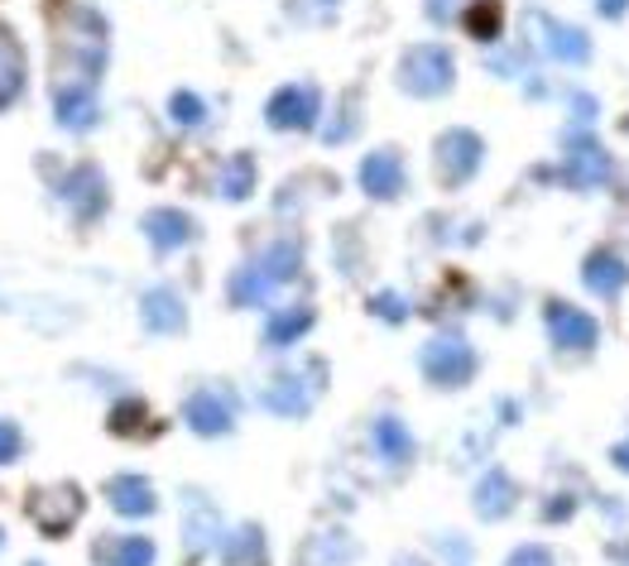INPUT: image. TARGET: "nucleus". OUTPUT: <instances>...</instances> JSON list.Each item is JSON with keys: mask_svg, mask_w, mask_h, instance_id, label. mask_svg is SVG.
I'll return each instance as SVG.
<instances>
[{"mask_svg": "<svg viewBox=\"0 0 629 566\" xmlns=\"http://www.w3.org/2000/svg\"><path fill=\"white\" fill-rule=\"evenodd\" d=\"M102 63H106V24H102V15L87 10V5L68 10V20L58 24V44H54L58 87H92Z\"/></svg>", "mask_w": 629, "mask_h": 566, "instance_id": "f257e3e1", "label": "nucleus"}, {"mask_svg": "<svg viewBox=\"0 0 629 566\" xmlns=\"http://www.w3.org/2000/svg\"><path fill=\"white\" fill-rule=\"evenodd\" d=\"M294 269H298V240H280V245H270L260 260L240 264V269L232 274V303L236 308L264 303L274 288L294 279Z\"/></svg>", "mask_w": 629, "mask_h": 566, "instance_id": "f03ea898", "label": "nucleus"}, {"mask_svg": "<svg viewBox=\"0 0 629 566\" xmlns=\"http://www.w3.org/2000/svg\"><path fill=\"white\" fill-rule=\"evenodd\" d=\"M456 82V63L442 44H414L399 63V87L408 96H442Z\"/></svg>", "mask_w": 629, "mask_h": 566, "instance_id": "7ed1b4c3", "label": "nucleus"}, {"mask_svg": "<svg viewBox=\"0 0 629 566\" xmlns=\"http://www.w3.org/2000/svg\"><path fill=\"white\" fill-rule=\"evenodd\" d=\"M423 375L438 384V389H462L476 375V351H471L462 336H432L423 346Z\"/></svg>", "mask_w": 629, "mask_h": 566, "instance_id": "20e7f679", "label": "nucleus"}, {"mask_svg": "<svg viewBox=\"0 0 629 566\" xmlns=\"http://www.w3.org/2000/svg\"><path fill=\"white\" fill-rule=\"evenodd\" d=\"M480 159H486V144H480L476 130H447V135L438 140V178L447 188L471 183Z\"/></svg>", "mask_w": 629, "mask_h": 566, "instance_id": "39448f33", "label": "nucleus"}, {"mask_svg": "<svg viewBox=\"0 0 629 566\" xmlns=\"http://www.w3.org/2000/svg\"><path fill=\"white\" fill-rule=\"evenodd\" d=\"M318 384H322V365H308L304 375H280L270 380V389L260 394V404L280 418H304L312 399H318Z\"/></svg>", "mask_w": 629, "mask_h": 566, "instance_id": "423d86ee", "label": "nucleus"}, {"mask_svg": "<svg viewBox=\"0 0 629 566\" xmlns=\"http://www.w3.org/2000/svg\"><path fill=\"white\" fill-rule=\"evenodd\" d=\"M322 111V96L318 87H308V82H294V87H280L270 96V106H264V120H270L274 130H308L312 120Z\"/></svg>", "mask_w": 629, "mask_h": 566, "instance_id": "0eeeda50", "label": "nucleus"}, {"mask_svg": "<svg viewBox=\"0 0 629 566\" xmlns=\"http://www.w3.org/2000/svg\"><path fill=\"white\" fill-rule=\"evenodd\" d=\"M78 514H82L78 485H48V490H34L29 495V519L39 523L48 538L68 533V528L78 523Z\"/></svg>", "mask_w": 629, "mask_h": 566, "instance_id": "6e6552de", "label": "nucleus"}, {"mask_svg": "<svg viewBox=\"0 0 629 566\" xmlns=\"http://www.w3.org/2000/svg\"><path fill=\"white\" fill-rule=\"evenodd\" d=\"M606 173H610V154L601 149L596 140L577 135L572 149L562 154V183L567 188H596V183H606Z\"/></svg>", "mask_w": 629, "mask_h": 566, "instance_id": "1a4fd4ad", "label": "nucleus"}, {"mask_svg": "<svg viewBox=\"0 0 629 566\" xmlns=\"http://www.w3.org/2000/svg\"><path fill=\"white\" fill-rule=\"evenodd\" d=\"M548 332H553V341H558L562 351H591V346L601 341L596 317L582 312V308H567V303L548 308Z\"/></svg>", "mask_w": 629, "mask_h": 566, "instance_id": "9d476101", "label": "nucleus"}, {"mask_svg": "<svg viewBox=\"0 0 629 566\" xmlns=\"http://www.w3.org/2000/svg\"><path fill=\"white\" fill-rule=\"evenodd\" d=\"M183 418H188V427L198 432V437H226L236 423V413H232V399L226 394H216V389H198L192 399L183 404Z\"/></svg>", "mask_w": 629, "mask_h": 566, "instance_id": "9b49d317", "label": "nucleus"}, {"mask_svg": "<svg viewBox=\"0 0 629 566\" xmlns=\"http://www.w3.org/2000/svg\"><path fill=\"white\" fill-rule=\"evenodd\" d=\"M360 188L370 192V197H380V202H390L404 192V164H399V154L394 149H375L360 159Z\"/></svg>", "mask_w": 629, "mask_h": 566, "instance_id": "f8f14e48", "label": "nucleus"}, {"mask_svg": "<svg viewBox=\"0 0 629 566\" xmlns=\"http://www.w3.org/2000/svg\"><path fill=\"white\" fill-rule=\"evenodd\" d=\"M58 192H63V202L82 216V221H92V216L106 207V183H102V173H96L92 164L72 168V173L63 178V188H58Z\"/></svg>", "mask_w": 629, "mask_h": 566, "instance_id": "ddd939ff", "label": "nucleus"}, {"mask_svg": "<svg viewBox=\"0 0 629 566\" xmlns=\"http://www.w3.org/2000/svg\"><path fill=\"white\" fill-rule=\"evenodd\" d=\"M144 236H150V245L159 250V255H168V250H183L192 240V221L178 207H154L144 212Z\"/></svg>", "mask_w": 629, "mask_h": 566, "instance_id": "4468645a", "label": "nucleus"}, {"mask_svg": "<svg viewBox=\"0 0 629 566\" xmlns=\"http://www.w3.org/2000/svg\"><path fill=\"white\" fill-rule=\"evenodd\" d=\"M54 111L63 130H92L96 125V87H58L54 92Z\"/></svg>", "mask_w": 629, "mask_h": 566, "instance_id": "2eb2a0df", "label": "nucleus"}, {"mask_svg": "<svg viewBox=\"0 0 629 566\" xmlns=\"http://www.w3.org/2000/svg\"><path fill=\"white\" fill-rule=\"evenodd\" d=\"M514 499H519L514 480L505 475L500 466H490V471L480 475V485H476V514L480 519H505V514L514 509Z\"/></svg>", "mask_w": 629, "mask_h": 566, "instance_id": "dca6fc26", "label": "nucleus"}, {"mask_svg": "<svg viewBox=\"0 0 629 566\" xmlns=\"http://www.w3.org/2000/svg\"><path fill=\"white\" fill-rule=\"evenodd\" d=\"M106 499H111L116 514H126V519H144V514H154V485L140 475H116L111 485H106Z\"/></svg>", "mask_w": 629, "mask_h": 566, "instance_id": "f3484780", "label": "nucleus"}, {"mask_svg": "<svg viewBox=\"0 0 629 566\" xmlns=\"http://www.w3.org/2000/svg\"><path fill=\"white\" fill-rule=\"evenodd\" d=\"M538 29H543V48H548L553 58H562V63H586L591 58V39L582 29H572V24H558V20L538 15Z\"/></svg>", "mask_w": 629, "mask_h": 566, "instance_id": "a211bd4d", "label": "nucleus"}, {"mask_svg": "<svg viewBox=\"0 0 629 566\" xmlns=\"http://www.w3.org/2000/svg\"><path fill=\"white\" fill-rule=\"evenodd\" d=\"M140 317L150 332H178L183 327V298H178L174 288H150V293L140 298Z\"/></svg>", "mask_w": 629, "mask_h": 566, "instance_id": "6ab92c4d", "label": "nucleus"}, {"mask_svg": "<svg viewBox=\"0 0 629 566\" xmlns=\"http://www.w3.org/2000/svg\"><path fill=\"white\" fill-rule=\"evenodd\" d=\"M24 92V48L15 34L0 24V111Z\"/></svg>", "mask_w": 629, "mask_h": 566, "instance_id": "aec40b11", "label": "nucleus"}, {"mask_svg": "<svg viewBox=\"0 0 629 566\" xmlns=\"http://www.w3.org/2000/svg\"><path fill=\"white\" fill-rule=\"evenodd\" d=\"M92 557L102 566H154V543L150 538H102Z\"/></svg>", "mask_w": 629, "mask_h": 566, "instance_id": "412c9836", "label": "nucleus"}, {"mask_svg": "<svg viewBox=\"0 0 629 566\" xmlns=\"http://www.w3.org/2000/svg\"><path fill=\"white\" fill-rule=\"evenodd\" d=\"M222 566H270V552H264V533L260 528H236L222 547Z\"/></svg>", "mask_w": 629, "mask_h": 566, "instance_id": "4be33fe9", "label": "nucleus"}, {"mask_svg": "<svg viewBox=\"0 0 629 566\" xmlns=\"http://www.w3.org/2000/svg\"><path fill=\"white\" fill-rule=\"evenodd\" d=\"M629 284V264L615 260V255H591L586 260V288L601 298H615L620 288Z\"/></svg>", "mask_w": 629, "mask_h": 566, "instance_id": "5701e85b", "label": "nucleus"}, {"mask_svg": "<svg viewBox=\"0 0 629 566\" xmlns=\"http://www.w3.org/2000/svg\"><path fill=\"white\" fill-rule=\"evenodd\" d=\"M370 437H375V451H380L390 466H404L408 456H414V437H408V427L399 423V418H380Z\"/></svg>", "mask_w": 629, "mask_h": 566, "instance_id": "b1692460", "label": "nucleus"}, {"mask_svg": "<svg viewBox=\"0 0 629 566\" xmlns=\"http://www.w3.org/2000/svg\"><path fill=\"white\" fill-rule=\"evenodd\" d=\"M308 327H312V308H280L270 317V327H264V341H270V346H294Z\"/></svg>", "mask_w": 629, "mask_h": 566, "instance_id": "393cba45", "label": "nucleus"}, {"mask_svg": "<svg viewBox=\"0 0 629 566\" xmlns=\"http://www.w3.org/2000/svg\"><path fill=\"white\" fill-rule=\"evenodd\" d=\"M250 188H256V159H250V154H236V159L222 168V197L226 202H246Z\"/></svg>", "mask_w": 629, "mask_h": 566, "instance_id": "a878e982", "label": "nucleus"}, {"mask_svg": "<svg viewBox=\"0 0 629 566\" xmlns=\"http://www.w3.org/2000/svg\"><path fill=\"white\" fill-rule=\"evenodd\" d=\"M466 29L476 34V39H490V34L500 29V0H476V10L466 15Z\"/></svg>", "mask_w": 629, "mask_h": 566, "instance_id": "bb28decb", "label": "nucleus"}, {"mask_svg": "<svg viewBox=\"0 0 629 566\" xmlns=\"http://www.w3.org/2000/svg\"><path fill=\"white\" fill-rule=\"evenodd\" d=\"M168 111H174L178 125H202V120H207V106H202V96H192V92L168 96Z\"/></svg>", "mask_w": 629, "mask_h": 566, "instance_id": "cd10ccee", "label": "nucleus"}, {"mask_svg": "<svg viewBox=\"0 0 629 566\" xmlns=\"http://www.w3.org/2000/svg\"><path fill=\"white\" fill-rule=\"evenodd\" d=\"M188 543L198 547V552L216 543V514H212V509H202V504H198V509H192V523H188Z\"/></svg>", "mask_w": 629, "mask_h": 566, "instance_id": "c85d7f7f", "label": "nucleus"}, {"mask_svg": "<svg viewBox=\"0 0 629 566\" xmlns=\"http://www.w3.org/2000/svg\"><path fill=\"white\" fill-rule=\"evenodd\" d=\"M370 312H380L384 322H404V317H408V303H404L399 293H375V298H370Z\"/></svg>", "mask_w": 629, "mask_h": 566, "instance_id": "c756f323", "label": "nucleus"}, {"mask_svg": "<svg viewBox=\"0 0 629 566\" xmlns=\"http://www.w3.org/2000/svg\"><path fill=\"white\" fill-rule=\"evenodd\" d=\"M505 566H558V562H553V552H548V547L524 543L519 552H510V562H505Z\"/></svg>", "mask_w": 629, "mask_h": 566, "instance_id": "7c9ffc66", "label": "nucleus"}, {"mask_svg": "<svg viewBox=\"0 0 629 566\" xmlns=\"http://www.w3.org/2000/svg\"><path fill=\"white\" fill-rule=\"evenodd\" d=\"M20 456V427L15 423H0V466H10Z\"/></svg>", "mask_w": 629, "mask_h": 566, "instance_id": "2f4dec72", "label": "nucleus"}, {"mask_svg": "<svg viewBox=\"0 0 629 566\" xmlns=\"http://www.w3.org/2000/svg\"><path fill=\"white\" fill-rule=\"evenodd\" d=\"M596 10H601L606 20H620L625 10H629V0H596Z\"/></svg>", "mask_w": 629, "mask_h": 566, "instance_id": "473e14b6", "label": "nucleus"}, {"mask_svg": "<svg viewBox=\"0 0 629 566\" xmlns=\"http://www.w3.org/2000/svg\"><path fill=\"white\" fill-rule=\"evenodd\" d=\"M615 466H620V471H629V442H625V447H615Z\"/></svg>", "mask_w": 629, "mask_h": 566, "instance_id": "72a5a7b5", "label": "nucleus"}, {"mask_svg": "<svg viewBox=\"0 0 629 566\" xmlns=\"http://www.w3.org/2000/svg\"><path fill=\"white\" fill-rule=\"evenodd\" d=\"M34 566H39V562H34Z\"/></svg>", "mask_w": 629, "mask_h": 566, "instance_id": "f704fd0d", "label": "nucleus"}]
</instances>
